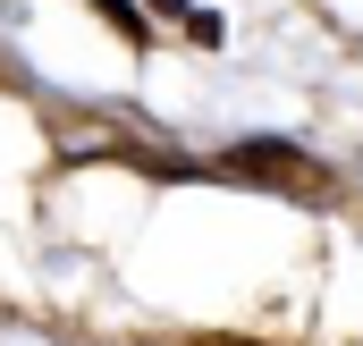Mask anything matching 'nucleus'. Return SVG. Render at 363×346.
I'll return each mask as SVG.
<instances>
[{
  "label": "nucleus",
  "mask_w": 363,
  "mask_h": 346,
  "mask_svg": "<svg viewBox=\"0 0 363 346\" xmlns=\"http://www.w3.org/2000/svg\"><path fill=\"white\" fill-rule=\"evenodd\" d=\"M220 161H228V177H254V186H279V194H330V169H313V152L279 144V135H237Z\"/></svg>",
  "instance_id": "f257e3e1"
},
{
  "label": "nucleus",
  "mask_w": 363,
  "mask_h": 346,
  "mask_svg": "<svg viewBox=\"0 0 363 346\" xmlns=\"http://www.w3.org/2000/svg\"><path fill=\"white\" fill-rule=\"evenodd\" d=\"M101 17H110V26H118V34H127V43H144V34H152V26H144V17H135V9H127V0H101Z\"/></svg>",
  "instance_id": "f03ea898"
},
{
  "label": "nucleus",
  "mask_w": 363,
  "mask_h": 346,
  "mask_svg": "<svg viewBox=\"0 0 363 346\" xmlns=\"http://www.w3.org/2000/svg\"><path fill=\"white\" fill-rule=\"evenodd\" d=\"M194 346H254V338H194Z\"/></svg>",
  "instance_id": "7ed1b4c3"
},
{
  "label": "nucleus",
  "mask_w": 363,
  "mask_h": 346,
  "mask_svg": "<svg viewBox=\"0 0 363 346\" xmlns=\"http://www.w3.org/2000/svg\"><path fill=\"white\" fill-rule=\"evenodd\" d=\"M152 9H161V17H178V9H186V0H152Z\"/></svg>",
  "instance_id": "20e7f679"
}]
</instances>
